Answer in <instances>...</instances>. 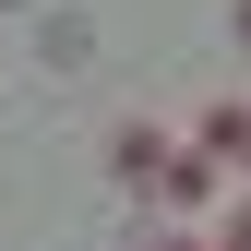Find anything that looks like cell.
Segmentation results:
<instances>
[{"label": "cell", "mask_w": 251, "mask_h": 251, "mask_svg": "<svg viewBox=\"0 0 251 251\" xmlns=\"http://www.w3.org/2000/svg\"><path fill=\"white\" fill-rule=\"evenodd\" d=\"M227 251H251V203H239V215H227Z\"/></svg>", "instance_id": "cell-1"}, {"label": "cell", "mask_w": 251, "mask_h": 251, "mask_svg": "<svg viewBox=\"0 0 251 251\" xmlns=\"http://www.w3.org/2000/svg\"><path fill=\"white\" fill-rule=\"evenodd\" d=\"M239 36H251V0H239Z\"/></svg>", "instance_id": "cell-2"}]
</instances>
